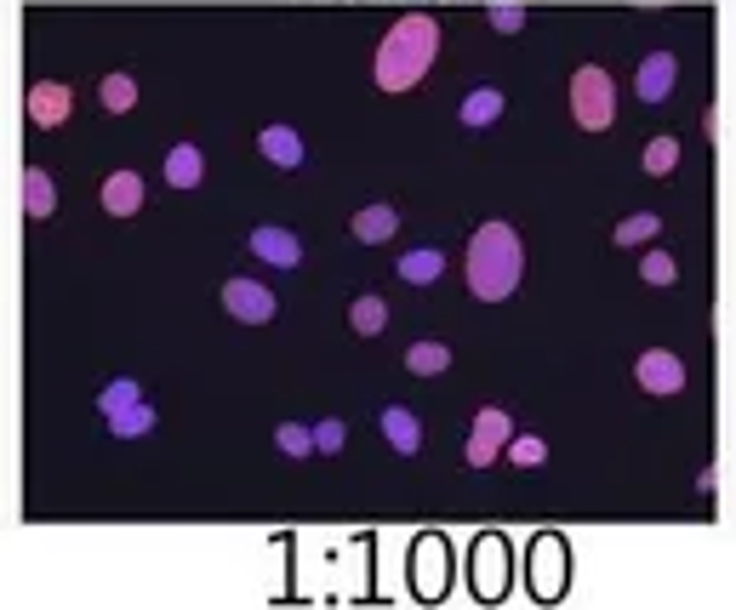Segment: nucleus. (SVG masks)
Instances as JSON below:
<instances>
[{
	"mask_svg": "<svg viewBox=\"0 0 736 610\" xmlns=\"http://www.w3.org/2000/svg\"><path fill=\"white\" fill-rule=\"evenodd\" d=\"M434 57H440V23H434L428 12H412V18H399L383 35L372 75H377L383 92H412L434 69Z\"/></svg>",
	"mask_w": 736,
	"mask_h": 610,
	"instance_id": "obj_1",
	"label": "nucleus"
},
{
	"mask_svg": "<svg viewBox=\"0 0 736 610\" xmlns=\"http://www.w3.org/2000/svg\"><path fill=\"white\" fill-rule=\"evenodd\" d=\"M525 275V246L509 223H480L474 240H468V291L480 302H503L514 297Z\"/></svg>",
	"mask_w": 736,
	"mask_h": 610,
	"instance_id": "obj_2",
	"label": "nucleus"
},
{
	"mask_svg": "<svg viewBox=\"0 0 736 610\" xmlns=\"http://www.w3.org/2000/svg\"><path fill=\"white\" fill-rule=\"evenodd\" d=\"M572 120L583 131H606L617 120V86H611V75L599 69V63H583V69L572 75Z\"/></svg>",
	"mask_w": 736,
	"mask_h": 610,
	"instance_id": "obj_3",
	"label": "nucleus"
},
{
	"mask_svg": "<svg viewBox=\"0 0 736 610\" xmlns=\"http://www.w3.org/2000/svg\"><path fill=\"white\" fill-rule=\"evenodd\" d=\"M509 576H514L509 542L497 536V531H486V536L474 542V559H468V582H474L480 599H503V593H509Z\"/></svg>",
	"mask_w": 736,
	"mask_h": 610,
	"instance_id": "obj_4",
	"label": "nucleus"
},
{
	"mask_svg": "<svg viewBox=\"0 0 736 610\" xmlns=\"http://www.w3.org/2000/svg\"><path fill=\"white\" fill-rule=\"evenodd\" d=\"M406 565H412V593L417 599H440L451 588V548L440 536H417Z\"/></svg>",
	"mask_w": 736,
	"mask_h": 610,
	"instance_id": "obj_5",
	"label": "nucleus"
},
{
	"mask_svg": "<svg viewBox=\"0 0 736 610\" xmlns=\"http://www.w3.org/2000/svg\"><path fill=\"white\" fill-rule=\"evenodd\" d=\"M633 383H640L646 394H657V399H668V394L685 388V360L668 354V349H646L640 360H633Z\"/></svg>",
	"mask_w": 736,
	"mask_h": 610,
	"instance_id": "obj_6",
	"label": "nucleus"
},
{
	"mask_svg": "<svg viewBox=\"0 0 736 610\" xmlns=\"http://www.w3.org/2000/svg\"><path fill=\"white\" fill-rule=\"evenodd\" d=\"M531 593L537 599H559L565 593V542L559 536L531 542Z\"/></svg>",
	"mask_w": 736,
	"mask_h": 610,
	"instance_id": "obj_7",
	"label": "nucleus"
},
{
	"mask_svg": "<svg viewBox=\"0 0 736 610\" xmlns=\"http://www.w3.org/2000/svg\"><path fill=\"white\" fill-rule=\"evenodd\" d=\"M509 446V411L503 405H486L474 417V434H468V468H491Z\"/></svg>",
	"mask_w": 736,
	"mask_h": 610,
	"instance_id": "obj_8",
	"label": "nucleus"
},
{
	"mask_svg": "<svg viewBox=\"0 0 736 610\" xmlns=\"http://www.w3.org/2000/svg\"><path fill=\"white\" fill-rule=\"evenodd\" d=\"M223 309L234 320H246V325H269L275 320V291L263 280H228L223 286Z\"/></svg>",
	"mask_w": 736,
	"mask_h": 610,
	"instance_id": "obj_9",
	"label": "nucleus"
},
{
	"mask_svg": "<svg viewBox=\"0 0 736 610\" xmlns=\"http://www.w3.org/2000/svg\"><path fill=\"white\" fill-rule=\"evenodd\" d=\"M674 81H680V57L674 52H646L640 57V75H633V92H640V104H668L674 97Z\"/></svg>",
	"mask_w": 736,
	"mask_h": 610,
	"instance_id": "obj_10",
	"label": "nucleus"
},
{
	"mask_svg": "<svg viewBox=\"0 0 736 610\" xmlns=\"http://www.w3.org/2000/svg\"><path fill=\"white\" fill-rule=\"evenodd\" d=\"M23 109H29V120H35L41 131H52V126L70 120L75 92L63 86V81H35V86H29V97H23Z\"/></svg>",
	"mask_w": 736,
	"mask_h": 610,
	"instance_id": "obj_11",
	"label": "nucleus"
},
{
	"mask_svg": "<svg viewBox=\"0 0 736 610\" xmlns=\"http://www.w3.org/2000/svg\"><path fill=\"white\" fill-rule=\"evenodd\" d=\"M252 257L275 263V268H297L303 263V240H297L291 228H280V223H263V228H252Z\"/></svg>",
	"mask_w": 736,
	"mask_h": 610,
	"instance_id": "obj_12",
	"label": "nucleus"
},
{
	"mask_svg": "<svg viewBox=\"0 0 736 610\" xmlns=\"http://www.w3.org/2000/svg\"><path fill=\"white\" fill-rule=\"evenodd\" d=\"M383 439H388L399 457H417V451H423V422H417V411H406V405H388V411H383Z\"/></svg>",
	"mask_w": 736,
	"mask_h": 610,
	"instance_id": "obj_13",
	"label": "nucleus"
},
{
	"mask_svg": "<svg viewBox=\"0 0 736 610\" xmlns=\"http://www.w3.org/2000/svg\"><path fill=\"white\" fill-rule=\"evenodd\" d=\"M257 149H263V160H275V165H286V172H291V165H303V138H297V131L291 126H263L257 131Z\"/></svg>",
	"mask_w": 736,
	"mask_h": 610,
	"instance_id": "obj_14",
	"label": "nucleus"
},
{
	"mask_svg": "<svg viewBox=\"0 0 736 610\" xmlns=\"http://www.w3.org/2000/svg\"><path fill=\"white\" fill-rule=\"evenodd\" d=\"M104 212H109V217L143 212V178H138V172H115V178L104 183Z\"/></svg>",
	"mask_w": 736,
	"mask_h": 610,
	"instance_id": "obj_15",
	"label": "nucleus"
},
{
	"mask_svg": "<svg viewBox=\"0 0 736 610\" xmlns=\"http://www.w3.org/2000/svg\"><path fill=\"white\" fill-rule=\"evenodd\" d=\"M200 178H206V154H200L194 143L166 149V183L172 189H200Z\"/></svg>",
	"mask_w": 736,
	"mask_h": 610,
	"instance_id": "obj_16",
	"label": "nucleus"
},
{
	"mask_svg": "<svg viewBox=\"0 0 736 610\" xmlns=\"http://www.w3.org/2000/svg\"><path fill=\"white\" fill-rule=\"evenodd\" d=\"M23 212L29 217H52L57 212V183H52L46 165H29L23 172Z\"/></svg>",
	"mask_w": 736,
	"mask_h": 610,
	"instance_id": "obj_17",
	"label": "nucleus"
},
{
	"mask_svg": "<svg viewBox=\"0 0 736 610\" xmlns=\"http://www.w3.org/2000/svg\"><path fill=\"white\" fill-rule=\"evenodd\" d=\"M349 228H354V240H365V246H388L399 217H394V206H365V212H354Z\"/></svg>",
	"mask_w": 736,
	"mask_h": 610,
	"instance_id": "obj_18",
	"label": "nucleus"
},
{
	"mask_svg": "<svg viewBox=\"0 0 736 610\" xmlns=\"http://www.w3.org/2000/svg\"><path fill=\"white\" fill-rule=\"evenodd\" d=\"M394 275L406 280V286H434V280L446 275V252H434V246H423V252H406V257H399V268H394Z\"/></svg>",
	"mask_w": 736,
	"mask_h": 610,
	"instance_id": "obj_19",
	"label": "nucleus"
},
{
	"mask_svg": "<svg viewBox=\"0 0 736 610\" xmlns=\"http://www.w3.org/2000/svg\"><path fill=\"white\" fill-rule=\"evenodd\" d=\"M149 428H154V405H149V399H131L126 411L109 417V434H115V439H143Z\"/></svg>",
	"mask_w": 736,
	"mask_h": 610,
	"instance_id": "obj_20",
	"label": "nucleus"
},
{
	"mask_svg": "<svg viewBox=\"0 0 736 610\" xmlns=\"http://www.w3.org/2000/svg\"><path fill=\"white\" fill-rule=\"evenodd\" d=\"M497 115H503V92L497 86H480L462 97V126H491Z\"/></svg>",
	"mask_w": 736,
	"mask_h": 610,
	"instance_id": "obj_21",
	"label": "nucleus"
},
{
	"mask_svg": "<svg viewBox=\"0 0 736 610\" xmlns=\"http://www.w3.org/2000/svg\"><path fill=\"white\" fill-rule=\"evenodd\" d=\"M446 365H451V349L446 343H412L406 349V371H412V377H440Z\"/></svg>",
	"mask_w": 736,
	"mask_h": 610,
	"instance_id": "obj_22",
	"label": "nucleus"
},
{
	"mask_svg": "<svg viewBox=\"0 0 736 610\" xmlns=\"http://www.w3.org/2000/svg\"><path fill=\"white\" fill-rule=\"evenodd\" d=\"M657 234H662V217H657V212H633V217L617 223L611 240H617V246H646V240H657Z\"/></svg>",
	"mask_w": 736,
	"mask_h": 610,
	"instance_id": "obj_23",
	"label": "nucleus"
},
{
	"mask_svg": "<svg viewBox=\"0 0 736 610\" xmlns=\"http://www.w3.org/2000/svg\"><path fill=\"white\" fill-rule=\"evenodd\" d=\"M349 325H354L360 336H377V331L388 325V302H383V297H354V309H349Z\"/></svg>",
	"mask_w": 736,
	"mask_h": 610,
	"instance_id": "obj_24",
	"label": "nucleus"
},
{
	"mask_svg": "<svg viewBox=\"0 0 736 610\" xmlns=\"http://www.w3.org/2000/svg\"><path fill=\"white\" fill-rule=\"evenodd\" d=\"M640 165H646L651 178H668V172L680 165V138H668V131H662V138H651L646 154H640Z\"/></svg>",
	"mask_w": 736,
	"mask_h": 610,
	"instance_id": "obj_25",
	"label": "nucleus"
},
{
	"mask_svg": "<svg viewBox=\"0 0 736 610\" xmlns=\"http://www.w3.org/2000/svg\"><path fill=\"white\" fill-rule=\"evenodd\" d=\"M97 97H104L109 115H126L131 104H138V81H131V75H109L104 86H97Z\"/></svg>",
	"mask_w": 736,
	"mask_h": 610,
	"instance_id": "obj_26",
	"label": "nucleus"
},
{
	"mask_svg": "<svg viewBox=\"0 0 736 610\" xmlns=\"http://www.w3.org/2000/svg\"><path fill=\"white\" fill-rule=\"evenodd\" d=\"M275 446H280L286 457H314V428H303V422H280V428H275Z\"/></svg>",
	"mask_w": 736,
	"mask_h": 610,
	"instance_id": "obj_27",
	"label": "nucleus"
},
{
	"mask_svg": "<svg viewBox=\"0 0 736 610\" xmlns=\"http://www.w3.org/2000/svg\"><path fill=\"white\" fill-rule=\"evenodd\" d=\"M509 462L514 468H543L548 462V446H543L537 434H520V439H509Z\"/></svg>",
	"mask_w": 736,
	"mask_h": 610,
	"instance_id": "obj_28",
	"label": "nucleus"
},
{
	"mask_svg": "<svg viewBox=\"0 0 736 610\" xmlns=\"http://www.w3.org/2000/svg\"><path fill=\"white\" fill-rule=\"evenodd\" d=\"M131 399H143V388L131 383V377H120V383H109L104 394H97V411H104V417H115V411H126Z\"/></svg>",
	"mask_w": 736,
	"mask_h": 610,
	"instance_id": "obj_29",
	"label": "nucleus"
},
{
	"mask_svg": "<svg viewBox=\"0 0 736 610\" xmlns=\"http://www.w3.org/2000/svg\"><path fill=\"white\" fill-rule=\"evenodd\" d=\"M640 280H646V286H674L680 268H674V257H668V252H651V257L640 263Z\"/></svg>",
	"mask_w": 736,
	"mask_h": 610,
	"instance_id": "obj_30",
	"label": "nucleus"
},
{
	"mask_svg": "<svg viewBox=\"0 0 736 610\" xmlns=\"http://www.w3.org/2000/svg\"><path fill=\"white\" fill-rule=\"evenodd\" d=\"M343 439H349V428H343L338 417H326V422L314 428V451H326V457H338V451H343Z\"/></svg>",
	"mask_w": 736,
	"mask_h": 610,
	"instance_id": "obj_31",
	"label": "nucleus"
},
{
	"mask_svg": "<svg viewBox=\"0 0 736 610\" xmlns=\"http://www.w3.org/2000/svg\"><path fill=\"white\" fill-rule=\"evenodd\" d=\"M491 29H503V35L525 29V7H491Z\"/></svg>",
	"mask_w": 736,
	"mask_h": 610,
	"instance_id": "obj_32",
	"label": "nucleus"
}]
</instances>
